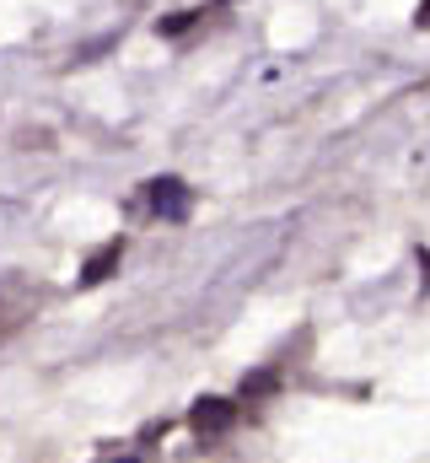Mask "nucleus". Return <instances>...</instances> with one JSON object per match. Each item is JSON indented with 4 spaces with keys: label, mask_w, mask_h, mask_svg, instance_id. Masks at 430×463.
<instances>
[{
    "label": "nucleus",
    "mask_w": 430,
    "mask_h": 463,
    "mask_svg": "<svg viewBox=\"0 0 430 463\" xmlns=\"http://www.w3.org/2000/svg\"><path fill=\"white\" fill-rule=\"evenodd\" d=\"M415 22H420V27H430V0H420V11H415Z\"/></svg>",
    "instance_id": "423d86ee"
},
{
    "label": "nucleus",
    "mask_w": 430,
    "mask_h": 463,
    "mask_svg": "<svg viewBox=\"0 0 430 463\" xmlns=\"http://www.w3.org/2000/svg\"><path fill=\"white\" fill-rule=\"evenodd\" d=\"M145 200H151V211H156L162 222H183V216L194 211V189H189L183 178H151V184H145Z\"/></svg>",
    "instance_id": "f257e3e1"
},
{
    "label": "nucleus",
    "mask_w": 430,
    "mask_h": 463,
    "mask_svg": "<svg viewBox=\"0 0 430 463\" xmlns=\"http://www.w3.org/2000/svg\"><path fill=\"white\" fill-rule=\"evenodd\" d=\"M189 22H194V11H178V16H167V22H162V33H183Z\"/></svg>",
    "instance_id": "39448f33"
},
{
    "label": "nucleus",
    "mask_w": 430,
    "mask_h": 463,
    "mask_svg": "<svg viewBox=\"0 0 430 463\" xmlns=\"http://www.w3.org/2000/svg\"><path fill=\"white\" fill-rule=\"evenodd\" d=\"M118 259H124V237H113V242H103L87 264H81V286H103L108 275L118 269Z\"/></svg>",
    "instance_id": "7ed1b4c3"
},
{
    "label": "nucleus",
    "mask_w": 430,
    "mask_h": 463,
    "mask_svg": "<svg viewBox=\"0 0 430 463\" xmlns=\"http://www.w3.org/2000/svg\"><path fill=\"white\" fill-rule=\"evenodd\" d=\"M113 463H140V458H113Z\"/></svg>",
    "instance_id": "0eeeda50"
},
{
    "label": "nucleus",
    "mask_w": 430,
    "mask_h": 463,
    "mask_svg": "<svg viewBox=\"0 0 430 463\" xmlns=\"http://www.w3.org/2000/svg\"><path fill=\"white\" fill-rule=\"evenodd\" d=\"M264 393H275V372H258L242 383V399H264Z\"/></svg>",
    "instance_id": "20e7f679"
},
{
    "label": "nucleus",
    "mask_w": 430,
    "mask_h": 463,
    "mask_svg": "<svg viewBox=\"0 0 430 463\" xmlns=\"http://www.w3.org/2000/svg\"><path fill=\"white\" fill-rule=\"evenodd\" d=\"M189 426H194L200 437H226V431L237 426V404H231V399H200V404L189 410Z\"/></svg>",
    "instance_id": "f03ea898"
}]
</instances>
